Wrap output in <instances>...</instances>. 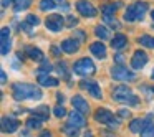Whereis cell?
Returning a JSON list of instances; mask_svg holds the SVG:
<instances>
[{
	"mask_svg": "<svg viewBox=\"0 0 154 137\" xmlns=\"http://www.w3.org/2000/svg\"><path fill=\"white\" fill-rule=\"evenodd\" d=\"M12 2H14V0H2V7H8Z\"/></svg>",
	"mask_w": 154,
	"mask_h": 137,
	"instance_id": "cell-40",
	"label": "cell"
},
{
	"mask_svg": "<svg viewBox=\"0 0 154 137\" xmlns=\"http://www.w3.org/2000/svg\"><path fill=\"white\" fill-rule=\"evenodd\" d=\"M141 137H154V121L152 116H147L144 119V126L141 130Z\"/></svg>",
	"mask_w": 154,
	"mask_h": 137,
	"instance_id": "cell-17",
	"label": "cell"
},
{
	"mask_svg": "<svg viewBox=\"0 0 154 137\" xmlns=\"http://www.w3.org/2000/svg\"><path fill=\"white\" fill-rule=\"evenodd\" d=\"M94 119L98 121V122L101 124H108L109 127H116L118 126V121L114 119L113 112L108 109H98L96 112H94Z\"/></svg>",
	"mask_w": 154,
	"mask_h": 137,
	"instance_id": "cell-6",
	"label": "cell"
},
{
	"mask_svg": "<svg viewBox=\"0 0 154 137\" xmlns=\"http://www.w3.org/2000/svg\"><path fill=\"white\" fill-rule=\"evenodd\" d=\"M12 93H14V97L17 101H23V99H42L43 94H42V89L37 88L35 84H28V83H17L12 86Z\"/></svg>",
	"mask_w": 154,
	"mask_h": 137,
	"instance_id": "cell-1",
	"label": "cell"
},
{
	"mask_svg": "<svg viewBox=\"0 0 154 137\" xmlns=\"http://www.w3.org/2000/svg\"><path fill=\"white\" fill-rule=\"evenodd\" d=\"M65 132L68 134V137H76V136H78V130H76V127L70 126V124H68V126L65 127Z\"/></svg>",
	"mask_w": 154,
	"mask_h": 137,
	"instance_id": "cell-30",
	"label": "cell"
},
{
	"mask_svg": "<svg viewBox=\"0 0 154 137\" xmlns=\"http://www.w3.org/2000/svg\"><path fill=\"white\" fill-rule=\"evenodd\" d=\"M147 60H149V56H147L146 51L143 50H136L133 55V58H131V66L134 68V70H141V68L146 66Z\"/></svg>",
	"mask_w": 154,
	"mask_h": 137,
	"instance_id": "cell-7",
	"label": "cell"
},
{
	"mask_svg": "<svg viewBox=\"0 0 154 137\" xmlns=\"http://www.w3.org/2000/svg\"><path fill=\"white\" fill-rule=\"evenodd\" d=\"M143 126H144V121H141V119H133V122L129 124V130L131 132H141L143 130Z\"/></svg>",
	"mask_w": 154,
	"mask_h": 137,
	"instance_id": "cell-24",
	"label": "cell"
},
{
	"mask_svg": "<svg viewBox=\"0 0 154 137\" xmlns=\"http://www.w3.org/2000/svg\"><path fill=\"white\" fill-rule=\"evenodd\" d=\"M68 124L70 126H73V127H83L85 124H86V121H85V116H83V112H80V111H71L70 112V116H68Z\"/></svg>",
	"mask_w": 154,
	"mask_h": 137,
	"instance_id": "cell-11",
	"label": "cell"
},
{
	"mask_svg": "<svg viewBox=\"0 0 154 137\" xmlns=\"http://www.w3.org/2000/svg\"><path fill=\"white\" fill-rule=\"evenodd\" d=\"M76 10L83 17H94L96 15V8L88 2V0H78L76 2Z\"/></svg>",
	"mask_w": 154,
	"mask_h": 137,
	"instance_id": "cell-9",
	"label": "cell"
},
{
	"mask_svg": "<svg viewBox=\"0 0 154 137\" xmlns=\"http://www.w3.org/2000/svg\"><path fill=\"white\" fill-rule=\"evenodd\" d=\"M139 41L141 45H144V46L147 48H154V37H149V35H143V37H139Z\"/></svg>",
	"mask_w": 154,
	"mask_h": 137,
	"instance_id": "cell-25",
	"label": "cell"
},
{
	"mask_svg": "<svg viewBox=\"0 0 154 137\" xmlns=\"http://www.w3.org/2000/svg\"><path fill=\"white\" fill-rule=\"evenodd\" d=\"M32 0H15V7L14 10L15 12H22V10H27L28 7H30Z\"/></svg>",
	"mask_w": 154,
	"mask_h": 137,
	"instance_id": "cell-23",
	"label": "cell"
},
{
	"mask_svg": "<svg viewBox=\"0 0 154 137\" xmlns=\"http://www.w3.org/2000/svg\"><path fill=\"white\" fill-rule=\"evenodd\" d=\"M71 104H73L75 109L80 111V112H83V114H86L88 111H90V106H88V103L85 101V97L80 96V94L73 96V99H71Z\"/></svg>",
	"mask_w": 154,
	"mask_h": 137,
	"instance_id": "cell-15",
	"label": "cell"
},
{
	"mask_svg": "<svg viewBox=\"0 0 154 137\" xmlns=\"http://www.w3.org/2000/svg\"><path fill=\"white\" fill-rule=\"evenodd\" d=\"M90 50H91V53H93L96 58H100V60L106 58V46L103 45V41H94V43H91Z\"/></svg>",
	"mask_w": 154,
	"mask_h": 137,
	"instance_id": "cell-16",
	"label": "cell"
},
{
	"mask_svg": "<svg viewBox=\"0 0 154 137\" xmlns=\"http://www.w3.org/2000/svg\"><path fill=\"white\" fill-rule=\"evenodd\" d=\"M113 99L116 101V103H124V104H131V106H136L137 101H139L133 93H131L129 88L124 86V84H119V86L114 88V91H113Z\"/></svg>",
	"mask_w": 154,
	"mask_h": 137,
	"instance_id": "cell-2",
	"label": "cell"
},
{
	"mask_svg": "<svg viewBox=\"0 0 154 137\" xmlns=\"http://www.w3.org/2000/svg\"><path fill=\"white\" fill-rule=\"evenodd\" d=\"M111 76L118 81H133L136 79V74L133 71H129L128 68H124L123 64H116L111 68Z\"/></svg>",
	"mask_w": 154,
	"mask_h": 137,
	"instance_id": "cell-5",
	"label": "cell"
},
{
	"mask_svg": "<svg viewBox=\"0 0 154 137\" xmlns=\"http://www.w3.org/2000/svg\"><path fill=\"white\" fill-rule=\"evenodd\" d=\"M126 45H128V38L124 37V35H121V33L114 35V38L111 40V46H113L114 50H123Z\"/></svg>",
	"mask_w": 154,
	"mask_h": 137,
	"instance_id": "cell-19",
	"label": "cell"
},
{
	"mask_svg": "<svg viewBox=\"0 0 154 137\" xmlns=\"http://www.w3.org/2000/svg\"><path fill=\"white\" fill-rule=\"evenodd\" d=\"M60 48L65 51V53L73 55V53H76V51L80 50V45H78V41L75 40V38H68V40H63V41H61Z\"/></svg>",
	"mask_w": 154,
	"mask_h": 137,
	"instance_id": "cell-14",
	"label": "cell"
},
{
	"mask_svg": "<svg viewBox=\"0 0 154 137\" xmlns=\"http://www.w3.org/2000/svg\"><path fill=\"white\" fill-rule=\"evenodd\" d=\"M73 71L78 76H91V74H94L96 68H94V63L90 58H81L73 64Z\"/></svg>",
	"mask_w": 154,
	"mask_h": 137,
	"instance_id": "cell-4",
	"label": "cell"
},
{
	"mask_svg": "<svg viewBox=\"0 0 154 137\" xmlns=\"http://www.w3.org/2000/svg\"><path fill=\"white\" fill-rule=\"evenodd\" d=\"M151 17H152V20H154V10H152V12H151Z\"/></svg>",
	"mask_w": 154,
	"mask_h": 137,
	"instance_id": "cell-46",
	"label": "cell"
},
{
	"mask_svg": "<svg viewBox=\"0 0 154 137\" xmlns=\"http://www.w3.org/2000/svg\"><path fill=\"white\" fill-rule=\"evenodd\" d=\"M50 70H51V64L50 63H48V61H43V64H42V68H40V70H38V73H40V74H48V73H50Z\"/></svg>",
	"mask_w": 154,
	"mask_h": 137,
	"instance_id": "cell-31",
	"label": "cell"
},
{
	"mask_svg": "<svg viewBox=\"0 0 154 137\" xmlns=\"http://www.w3.org/2000/svg\"><path fill=\"white\" fill-rule=\"evenodd\" d=\"M103 20L106 22V23L109 25L111 28H116V30H118V28L121 27V25H119V22H118L116 18H113V15H103Z\"/></svg>",
	"mask_w": 154,
	"mask_h": 137,
	"instance_id": "cell-27",
	"label": "cell"
},
{
	"mask_svg": "<svg viewBox=\"0 0 154 137\" xmlns=\"http://www.w3.org/2000/svg\"><path fill=\"white\" fill-rule=\"evenodd\" d=\"M42 122H43V121H42L40 117H37V116H32V117H28V119H27L28 129H40Z\"/></svg>",
	"mask_w": 154,
	"mask_h": 137,
	"instance_id": "cell-21",
	"label": "cell"
},
{
	"mask_svg": "<svg viewBox=\"0 0 154 137\" xmlns=\"http://www.w3.org/2000/svg\"><path fill=\"white\" fill-rule=\"evenodd\" d=\"M0 41H2V55L7 56L10 51V30L7 27H4L0 31Z\"/></svg>",
	"mask_w": 154,
	"mask_h": 137,
	"instance_id": "cell-12",
	"label": "cell"
},
{
	"mask_svg": "<svg viewBox=\"0 0 154 137\" xmlns=\"http://www.w3.org/2000/svg\"><path fill=\"white\" fill-rule=\"evenodd\" d=\"M76 23H78V20H76V18H73V17H68V20H66V25H68V27H75Z\"/></svg>",
	"mask_w": 154,
	"mask_h": 137,
	"instance_id": "cell-36",
	"label": "cell"
},
{
	"mask_svg": "<svg viewBox=\"0 0 154 137\" xmlns=\"http://www.w3.org/2000/svg\"><path fill=\"white\" fill-rule=\"evenodd\" d=\"M152 79H154V70H152Z\"/></svg>",
	"mask_w": 154,
	"mask_h": 137,
	"instance_id": "cell-47",
	"label": "cell"
},
{
	"mask_svg": "<svg viewBox=\"0 0 154 137\" xmlns=\"http://www.w3.org/2000/svg\"><path fill=\"white\" fill-rule=\"evenodd\" d=\"M85 137H93V134H91V132H86V134H85Z\"/></svg>",
	"mask_w": 154,
	"mask_h": 137,
	"instance_id": "cell-45",
	"label": "cell"
},
{
	"mask_svg": "<svg viewBox=\"0 0 154 137\" xmlns=\"http://www.w3.org/2000/svg\"><path fill=\"white\" fill-rule=\"evenodd\" d=\"M27 23H30L32 27H33V25L37 27V25L40 23V18H38L37 15H28V17H27Z\"/></svg>",
	"mask_w": 154,
	"mask_h": 137,
	"instance_id": "cell-33",
	"label": "cell"
},
{
	"mask_svg": "<svg viewBox=\"0 0 154 137\" xmlns=\"http://www.w3.org/2000/svg\"><path fill=\"white\" fill-rule=\"evenodd\" d=\"M38 137H51V132H48V130H43V132H42Z\"/></svg>",
	"mask_w": 154,
	"mask_h": 137,
	"instance_id": "cell-39",
	"label": "cell"
},
{
	"mask_svg": "<svg viewBox=\"0 0 154 137\" xmlns=\"http://www.w3.org/2000/svg\"><path fill=\"white\" fill-rule=\"evenodd\" d=\"M51 53H53V55H58V48L53 46V48H51Z\"/></svg>",
	"mask_w": 154,
	"mask_h": 137,
	"instance_id": "cell-43",
	"label": "cell"
},
{
	"mask_svg": "<svg viewBox=\"0 0 154 137\" xmlns=\"http://www.w3.org/2000/svg\"><path fill=\"white\" fill-rule=\"evenodd\" d=\"M0 76H2V84L7 83V74H5V71H0Z\"/></svg>",
	"mask_w": 154,
	"mask_h": 137,
	"instance_id": "cell-38",
	"label": "cell"
},
{
	"mask_svg": "<svg viewBox=\"0 0 154 137\" xmlns=\"http://www.w3.org/2000/svg\"><path fill=\"white\" fill-rule=\"evenodd\" d=\"M94 33H96V37L101 38V40H106V38H109V31H108V28L101 27V25H98V27L94 28Z\"/></svg>",
	"mask_w": 154,
	"mask_h": 137,
	"instance_id": "cell-26",
	"label": "cell"
},
{
	"mask_svg": "<svg viewBox=\"0 0 154 137\" xmlns=\"http://www.w3.org/2000/svg\"><path fill=\"white\" fill-rule=\"evenodd\" d=\"M58 70H60V74H63L65 78H68V74H66V64H65V63H58Z\"/></svg>",
	"mask_w": 154,
	"mask_h": 137,
	"instance_id": "cell-35",
	"label": "cell"
},
{
	"mask_svg": "<svg viewBox=\"0 0 154 137\" xmlns=\"http://www.w3.org/2000/svg\"><path fill=\"white\" fill-rule=\"evenodd\" d=\"M48 106H40V107H37L35 109V112H33V116H37V117H40L42 121H47L48 119Z\"/></svg>",
	"mask_w": 154,
	"mask_h": 137,
	"instance_id": "cell-22",
	"label": "cell"
},
{
	"mask_svg": "<svg viewBox=\"0 0 154 137\" xmlns=\"http://www.w3.org/2000/svg\"><path fill=\"white\" fill-rule=\"evenodd\" d=\"M53 114H55L57 117H63L65 114H66V109H65L63 106H57V107L53 109Z\"/></svg>",
	"mask_w": 154,
	"mask_h": 137,
	"instance_id": "cell-32",
	"label": "cell"
},
{
	"mask_svg": "<svg viewBox=\"0 0 154 137\" xmlns=\"http://www.w3.org/2000/svg\"><path fill=\"white\" fill-rule=\"evenodd\" d=\"M55 7H57V5H55L53 0H42V2H40V10H43V12L53 10Z\"/></svg>",
	"mask_w": 154,
	"mask_h": 137,
	"instance_id": "cell-28",
	"label": "cell"
},
{
	"mask_svg": "<svg viewBox=\"0 0 154 137\" xmlns=\"http://www.w3.org/2000/svg\"><path fill=\"white\" fill-rule=\"evenodd\" d=\"M114 12H116V5L114 4H104L101 7V13L103 15H114Z\"/></svg>",
	"mask_w": 154,
	"mask_h": 137,
	"instance_id": "cell-29",
	"label": "cell"
},
{
	"mask_svg": "<svg viewBox=\"0 0 154 137\" xmlns=\"http://www.w3.org/2000/svg\"><path fill=\"white\" fill-rule=\"evenodd\" d=\"M25 53H27V56L32 58L33 61H43V53H42L38 48H35V46L27 45V46H25Z\"/></svg>",
	"mask_w": 154,
	"mask_h": 137,
	"instance_id": "cell-18",
	"label": "cell"
},
{
	"mask_svg": "<svg viewBox=\"0 0 154 137\" xmlns=\"http://www.w3.org/2000/svg\"><path fill=\"white\" fill-rule=\"evenodd\" d=\"M114 58H116V63L118 64H123V56H121V55H116Z\"/></svg>",
	"mask_w": 154,
	"mask_h": 137,
	"instance_id": "cell-41",
	"label": "cell"
},
{
	"mask_svg": "<svg viewBox=\"0 0 154 137\" xmlns=\"http://www.w3.org/2000/svg\"><path fill=\"white\" fill-rule=\"evenodd\" d=\"M18 126H20V122H18L17 119H14V117H2V130L7 134H12L15 132V130L18 129Z\"/></svg>",
	"mask_w": 154,
	"mask_h": 137,
	"instance_id": "cell-13",
	"label": "cell"
},
{
	"mask_svg": "<svg viewBox=\"0 0 154 137\" xmlns=\"http://www.w3.org/2000/svg\"><path fill=\"white\" fill-rule=\"evenodd\" d=\"M38 83L42 86H47V88H55L58 86V79L57 78H51L48 74H38Z\"/></svg>",
	"mask_w": 154,
	"mask_h": 137,
	"instance_id": "cell-20",
	"label": "cell"
},
{
	"mask_svg": "<svg viewBox=\"0 0 154 137\" xmlns=\"http://www.w3.org/2000/svg\"><path fill=\"white\" fill-rule=\"evenodd\" d=\"M73 38L76 41H83L85 40V31L83 30H76V31H75V35H73Z\"/></svg>",
	"mask_w": 154,
	"mask_h": 137,
	"instance_id": "cell-34",
	"label": "cell"
},
{
	"mask_svg": "<svg viewBox=\"0 0 154 137\" xmlns=\"http://www.w3.org/2000/svg\"><path fill=\"white\" fill-rule=\"evenodd\" d=\"M57 97H58V103H63V101H65L63 94H57Z\"/></svg>",
	"mask_w": 154,
	"mask_h": 137,
	"instance_id": "cell-42",
	"label": "cell"
},
{
	"mask_svg": "<svg viewBox=\"0 0 154 137\" xmlns=\"http://www.w3.org/2000/svg\"><path fill=\"white\" fill-rule=\"evenodd\" d=\"M81 88L86 89L88 93L94 97V99H101V97H103L101 88L98 86V83H94V81H81Z\"/></svg>",
	"mask_w": 154,
	"mask_h": 137,
	"instance_id": "cell-10",
	"label": "cell"
},
{
	"mask_svg": "<svg viewBox=\"0 0 154 137\" xmlns=\"http://www.w3.org/2000/svg\"><path fill=\"white\" fill-rule=\"evenodd\" d=\"M58 2H61V0H58Z\"/></svg>",
	"mask_w": 154,
	"mask_h": 137,
	"instance_id": "cell-48",
	"label": "cell"
},
{
	"mask_svg": "<svg viewBox=\"0 0 154 137\" xmlns=\"http://www.w3.org/2000/svg\"><path fill=\"white\" fill-rule=\"evenodd\" d=\"M45 25H47V28L50 31H60L61 28H63V25H65V20H63V17L61 15H50V17L47 18V22H45Z\"/></svg>",
	"mask_w": 154,
	"mask_h": 137,
	"instance_id": "cell-8",
	"label": "cell"
},
{
	"mask_svg": "<svg viewBox=\"0 0 154 137\" xmlns=\"http://www.w3.org/2000/svg\"><path fill=\"white\" fill-rule=\"evenodd\" d=\"M146 12H147V4H146V2H136V4L129 5L128 10L124 12V20H126V22L143 20V17H144Z\"/></svg>",
	"mask_w": 154,
	"mask_h": 137,
	"instance_id": "cell-3",
	"label": "cell"
},
{
	"mask_svg": "<svg viewBox=\"0 0 154 137\" xmlns=\"http://www.w3.org/2000/svg\"><path fill=\"white\" fill-rule=\"evenodd\" d=\"M119 116H121V117H128V116H129V111L121 109V111H119Z\"/></svg>",
	"mask_w": 154,
	"mask_h": 137,
	"instance_id": "cell-37",
	"label": "cell"
},
{
	"mask_svg": "<svg viewBox=\"0 0 154 137\" xmlns=\"http://www.w3.org/2000/svg\"><path fill=\"white\" fill-rule=\"evenodd\" d=\"M20 137H30V136H28V132H27V130H23V132L20 134Z\"/></svg>",
	"mask_w": 154,
	"mask_h": 137,
	"instance_id": "cell-44",
	"label": "cell"
}]
</instances>
